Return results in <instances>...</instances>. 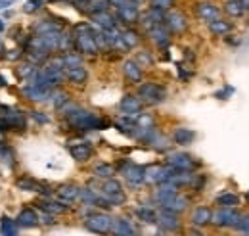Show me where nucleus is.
I'll use <instances>...</instances> for the list:
<instances>
[{
  "label": "nucleus",
  "instance_id": "nucleus-41",
  "mask_svg": "<svg viewBox=\"0 0 249 236\" xmlns=\"http://www.w3.org/2000/svg\"><path fill=\"white\" fill-rule=\"evenodd\" d=\"M171 6H173V0H152V8H154V10H159V12L169 10Z\"/></svg>",
  "mask_w": 249,
  "mask_h": 236
},
{
  "label": "nucleus",
  "instance_id": "nucleus-52",
  "mask_svg": "<svg viewBox=\"0 0 249 236\" xmlns=\"http://www.w3.org/2000/svg\"><path fill=\"white\" fill-rule=\"evenodd\" d=\"M134 2H142V0H134Z\"/></svg>",
  "mask_w": 249,
  "mask_h": 236
},
{
  "label": "nucleus",
  "instance_id": "nucleus-29",
  "mask_svg": "<svg viewBox=\"0 0 249 236\" xmlns=\"http://www.w3.org/2000/svg\"><path fill=\"white\" fill-rule=\"evenodd\" d=\"M23 94H25L29 100H35V102H44V100L50 96V92L38 89V87H35V85H31V83L23 87Z\"/></svg>",
  "mask_w": 249,
  "mask_h": 236
},
{
  "label": "nucleus",
  "instance_id": "nucleus-4",
  "mask_svg": "<svg viewBox=\"0 0 249 236\" xmlns=\"http://www.w3.org/2000/svg\"><path fill=\"white\" fill-rule=\"evenodd\" d=\"M138 98L146 104H161L167 98V90L157 83H144L138 89Z\"/></svg>",
  "mask_w": 249,
  "mask_h": 236
},
{
  "label": "nucleus",
  "instance_id": "nucleus-40",
  "mask_svg": "<svg viewBox=\"0 0 249 236\" xmlns=\"http://www.w3.org/2000/svg\"><path fill=\"white\" fill-rule=\"evenodd\" d=\"M40 6H42V0H27L25 6H23V12L25 14H35L36 10H40Z\"/></svg>",
  "mask_w": 249,
  "mask_h": 236
},
{
  "label": "nucleus",
  "instance_id": "nucleus-44",
  "mask_svg": "<svg viewBox=\"0 0 249 236\" xmlns=\"http://www.w3.org/2000/svg\"><path fill=\"white\" fill-rule=\"evenodd\" d=\"M232 92H234V89H232V87H228V89L217 92V98L218 100H226V96H228V94H232Z\"/></svg>",
  "mask_w": 249,
  "mask_h": 236
},
{
  "label": "nucleus",
  "instance_id": "nucleus-24",
  "mask_svg": "<svg viewBox=\"0 0 249 236\" xmlns=\"http://www.w3.org/2000/svg\"><path fill=\"white\" fill-rule=\"evenodd\" d=\"M178 192H177V186L173 182H165V184H159V190L156 192V200L159 204H165L167 200L175 198Z\"/></svg>",
  "mask_w": 249,
  "mask_h": 236
},
{
  "label": "nucleus",
  "instance_id": "nucleus-49",
  "mask_svg": "<svg viewBox=\"0 0 249 236\" xmlns=\"http://www.w3.org/2000/svg\"><path fill=\"white\" fill-rule=\"evenodd\" d=\"M0 31H4V21L0 20Z\"/></svg>",
  "mask_w": 249,
  "mask_h": 236
},
{
  "label": "nucleus",
  "instance_id": "nucleus-3",
  "mask_svg": "<svg viewBox=\"0 0 249 236\" xmlns=\"http://www.w3.org/2000/svg\"><path fill=\"white\" fill-rule=\"evenodd\" d=\"M85 227L90 233H96V235H107L113 227V219L106 213H90L85 219Z\"/></svg>",
  "mask_w": 249,
  "mask_h": 236
},
{
  "label": "nucleus",
  "instance_id": "nucleus-36",
  "mask_svg": "<svg viewBox=\"0 0 249 236\" xmlns=\"http://www.w3.org/2000/svg\"><path fill=\"white\" fill-rule=\"evenodd\" d=\"M123 35V42L126 44V48H134V46H138V42H140V37H138V33L132 29H126L121 33Z\"/></svg>",
  "mask_w": 249,
  "mask_h": 236
},
{
  "label": "nucleus",
  "instance_id": "nucleus-11",
  "mask_svg": "<svg viewBox=\"0 0 249 236\" xmlns=\"http://www.w3.org/2000/svg\"><path fill=\"white\" fill-rule=\"evenodd\" d=\"M117 16H119V20H121L123 23H126V25L136 23V21H138V18H140L136 2H134V0H124L123 4L117 8Z\"/></svg>",
  "mask_w": 249,
  "mask_h": 236
},
{
  "label": "nucleus",
  "instance_id": "nucleus-27",
  "mask_svg": "<svg viewBox=\"0 0 249 236\" xmlns=\"http://www.w3.org/2000/svg\"><path fill=\"white\" fill-rule=\"evenodd\" d=\"M111 231H113V236H134V229L128 219H115Z\"/></svg>",
  "mask_w": 249,
  "mask_h": 236
},
{
  "label": "nucleus",
  "instance_id": "nucleus-20",
  "mask_svg": "<svg viewBox=\"0 0 249 236\" xmlns=\"http://www.w3.org/2000/svg\"><path fill=\"white\" fill-rule=\"evenodd\" d=\"M150 33V37L154 39V42H156L159 48H165L167 44H169V29H167V25L165 23H161V25H156L152 31H148Z\"/></svg>",
  "mask_w": 249,
  "mask_h": 236
},
{
  "label": "nucleus",
  "instance_id": "nucleus-19",
  "mask_svg": "<svg viewBox=\"0 0 249 236\" xmlns=\"http://www.w3.org/2000/svg\"><path fill=\"white\" fill-rule=\"evenodd\" d=\"M81 196V188L75 184H65L62 188H58V198L62 200L63 204H71Z\"/></svg>",
  "mask_w": 249,
  "mask_h": 236
},
{
  "label": "nucleus",
  "instance_id": "nucleus-10",
  "mask_svg": "<svg viewBox=\"0 0 249 236\" xmlns=\"http://www.w3.org/2000/svg\"><path fill=\"white\" fill-rule=\"evenodd\" d=\"M123 169V175L126 178V182L130 186H140L144 180H146V169L140 167V165H134V163H123L121 165Z\"/></svg>",
  "mask_w": 249,
  "mask_h": 236
},
{
  "label": "nucleus",
  "instance_id": "nucleus-25",
  "mask_svg": "<svg viewBox=\"0 0 249 236\" xmlns=\"http://www.w3.org/2000/svg\"><path fill=\"white\" fill-rule=\"evenodd\" d=\"M194 138H196V133H194L192 129H186V127H178V129L175 131V135H173V140H175L177 144H180V146L192 144Z\"/></svg>",
  "mask_w": 249,
  "mask_h": 236
},
{
  "label": "nucleus",
  "instance_id": "nucleus-15",
  "mask_svg": "<svg viewBox=\"0 0 249 236\" xmlns=\"http://www.w3.org/2000/svg\"><path fill=\"white\" fill-rule=\"evenodd\" d=\"M16 186H18L19 190H25V192H40V194H48L46 186L40 184L38 180H35V178H31V177L18 178V180H16Z\"/></svg>",
  "mask_w": 249,
  "mask_h": 236
},
{
  "label": "nucleus",
  "instance_id": "nucleus-45",
  "mask_svg": "<svg viewBox=\"0 0 249 236\" xmlns=\"http://www.w3.org/2000/svg\"><path fill=\"white\" fill-rule=\"evenodd\" d=\"M33 118L36 119L38 123H48V118H46V116H42L40 112H35V114H33Z\"/></svg>",
  "mask_w": 249,
  "mask_h": 236
},
{
  "label": "nucleus",
  "instance_id": "nucleus-12",
  "mask_svg": "<svg viewBox=\"0 0 249 236\" xmlns=\"http://www.w3.org/2000/svg\"><path fill=\"white\" fill-rule=\"evenodd\" d=\"M119 110L123 112L126 118L136 119V116H138V114H140V110H142V100H140L138 96L126 94L123 100H121V104H119Z\"/></svg>",
  "mask_w": 249,
  "mask_h": 236
},
{
  "label": "nucleus",
  "instance_id": "nucleus-21",
  "mask_svg": "<svg viewBox=\"0 0 249 236\" xmlns=\"http://www.w3.org/2000/svg\"><path fill=\"white\" fill-rule=\"evenodd\" d=\"M16 223H18L19 227L31 229V227H36V225H38V215H36V211H33V209H23V211H19Z\"/></svg>",
  "mask_w": 249,
  "mask_h": 236
},
{
  "label": "nucleus",
  "instance_id": "nucleus-2",
  "mask_svg": "<svg viewBox=\"0 0 249 236\" xmlns=\"http://www.w3.org/2000/svg\"><path fill=\"white\" fill-rule=\"evenodd\" d=\"M98 33L89 25V23H79L75 29H73V44L79 52L83 54H98L100 52V46H98V40H96Z\"/></svg>",
  "mask_w": 249,
  "mask_h": 236
},
{
  "label": "nucleus",
  "instance_id": "nucleus-48",
  "mask_svg": "<svg viewBox=\"0 0 249 236\" xmlns=\"http://www.w3.org/2000/svg\"><path fill=\"white\" fill-rule=\"evenodd\" d=\"M240 2H242V6H244V10L248 12V10H249V0H240Z\"/></svg>",
  "mask_w": 249,
  "mask_h": 236
},
{
  "label": "nucleus",
  "instance_id": "nucleus-39",
  "mask_svg": "<svg viewBox=\"0 0 249 236\" xmlns=\"http://www.w3.org/2000/svg\"><path fill=\"white\" fill-rule=\"evenodd\" d=\"M63 58V65H65V69L67 67H77V65H83V58L79 56V54H73V52H67Z\"/></svg>",
  "mask_w": 249,
  "mask_h": 236
},
{
  "label": "nucleus",
  "instance_id": "nucleus-1",
  "mask_svg": "<svg viewBox=\"0 0 249 236\" xmlns=\"http://www.w3.org/2000/svg\"><path fill=\"white\" fill-rule=\"evenodd\" d=\"M65 116H67V123L77 131H100V129L109 127V123L106 119L98 118L96 114L81 110V108H75Z\"/></svg>",
  "mask_w": 249,
  "mask_h": 236
},
{
  "label": "nucleus",
  "instance_id": "nucleus-7",
  "mask_svg": "<svg viewBox=\"0 0 249 236\" xmlns=\"http://www.w3.org/2000/svg\"><path fill=\"white\" fill-rule=\"evenodd\" d=\"M242 215L234 207H220L218 211L213 213V223L218 227H236L240 223Z\"/></svg>",
  "mask_w": 249,
  "mask_h": 236
},
{
  "label": "nucleus",
  "instance_id": "nucleus-42",
  "mask_svg": "<svg viewBox=\"0 0 249 236\" xmlns=\"http://www.w3.org/2000/svg\"><path fill=\"white\" fill-rule=\"evenodd\" d=\"M236 229L249 236V215H242V219H240V223L236 225Z\"/></svg>",
  "mask_w": 249,
  "mask_h": 236
},
{
  "label": "nucleus",
  "instance_id": "nucleus-35",
  "mask_svg": "<svg viewBox=\"0 0 249 236\" xmlns=\"http://www.w3.org/2000/svg\"><path fill=\"white\" fill-rule=\"evenodd\" d=\"M0 233L2 236H16L18 235V229H16V223L8 217H2V223H0Z\"/></svg>",
  "mask_w": 249,
  "mask_h": 236
},
{
  "label": "nucleus",
  "instance_id": "nucleus-9",
  "mask_svg": "<svg viewBox=\"0 0 249 236\" xmlns=\"http://www.w3.org/2000/svg\"><path fill=\"white\" fill-rule=\"evenodd\" d=\"M175 175V169L171 167H161V165H152L146 169V180L156 182V184H165L171 182V178Z\"/></svg>",
  "mask_w": 249,
  "mask_h": 236
},
{
  "label": "nucleus",
  "instance_id": "nucleus-34",
  "mask_svg": "<svg viewBox=\"0 0 249 236\" xmlns=\"http://www.w3.org/2000/svg\"><path fill=\"white\" fill-rule=\"evenodd\" d=\"M94 175L98 178H113L115 175V167L113 165H109V163H100V165H96V169H94Z\"/></svg>",
  "mask_w": 249,
  "mask_h": 236
},
{
  "label": "nucleus",
  "instance_id": "nucleus-28",
  "mask_svg": "<svg viewBox=\"0 0 249 236\" xmlns=\"http://www.w3.org/2000/svg\"><path fill=\"white\" fill-rule=\"evenodd\" d=\"M157 223L165 229V231H177L178 229V219H177V213H169V211H163L159 217H157Z\"/></svg>",
  "mask_w": 249,
  "mask_h": 236
},
{
  "label": "nucleus",
  "instance_id": "nucleus-43",
  "mask_svg": "<svg viewBox=\"0 0 249 236\" xmlns=\"http://www.w3.org/2000/svg\"><path fill=\"white\" fill-rule=\"evenodd\" d=\"M52 98H54L52 102H54V106H56V108H60L62 104L67 102V96H65L63 92H54V94H52Z\"/></svg>",
  "mask_w": 249,
  "mask_h": 236
},
{
  "label": "nucleus",
  "instance_id": "nucleus-26",
  "mask_svg": "<svg viewBox=\"0 0 249 236\" xmlns=\"http://www.w3.org/2000/svg\"><path fill=\"white\" fill-rule=\"evenodd\" d=\"M94 23L100 27L102 31H109V29H115V18L109 16L107 12H100V14H94L92 16Z\"/></svg>",
  "mask_w": 249,
  "mask_h": 236
},
{
  "label": "nucleus",
  "instance_id": "nucleus-8",
  "mask_svg": "<svg viewBox=\"0 0 249 236\" xmlns=\"http://www.w3.org/2000/svg\"><path fill=\"white\" fill-rule=\"evenodd\" d=\"M167 161H169V167H171V169H175V171H186V173H190V171L196 167L194 157H192V156H188V154H182V152L171 154Z\"/></svg>",
  "mask_w": 249,
  "mask_h": 236
},
{
  "label": "nucleus",
  "instance_id": "nucleus-18",
  "mask_svg": "<svg viewBox=\"0 0 249 236\" xmlns=\"http://www.w3.org/2000/svg\"><path fill=\"white\" fill-rule=\"evenodd\" d=\"M192 223H194L196 227H203V225L213 223V213H211V209L205 206L197 207V209L192 213Z\"/></svg>",
  "mask_w": 249,
  "mask_h": 236
},
{
  "label": "nucleus",
  "instance_id": "nucleus-37",
  "mask_svg": "<svg viewBox=\"0 0 249 236\" xmlns=\"http://www.w3.org/2000/svg\"><path fill=\"white\" fill-rule=\"evenodd\" d=\"M60 27L56 25V23H52V21H48V20H42V21H38L36 25H35V33L36 35H44V33H50V31H58Z\"/></svg>",
  "mask_w": 249,
  "mask_h": 236
},
{
  "label": "nucleus",
  "instance_id": "nucleus-46",
  "mask_svg": "<svg viewBox=\"0 0 249 236\" xmlns=\"http://www.w3.org/2000/svg\"><path fill=\"white\" fill-rule=\"evenodd\" d=\"M16 0H0V10H4V8H8V6H12Z\"/></svg>",
  "mask_w": 249,
  "mask_h": 236
},
{
  "label": "nucleus",
  "instance_id": "nucleus-30",
  "mask_svg": "<svg viewBox=\"0 0 249 236\" xmlns=\"http://www.w3.org/2000/svg\"><path fill=\"white\" fill-rule=\"evenodd\" d=\"M38 206L42 211H46V213H50V215H60V213H65L67 211V206H63L60 202H52V200H42V202H38Z\"/></svg>",
  "mask_w": 249,
  "mask_h": 236
},
{
  "label": "nucleus",
  "instance_id": "nucleus-6",
  "mask_svg": "<svg viewBox=\"0 0 249 236\" xmlns=\"http://www.w3.org/2000/svg\"><path fill=\"white\" fill-rule=\"evenodd\" d=\"M25 116L18 110H6V114L0 118V131H25Z\"/></svg>",
  "mask_w": 249,
  "mask_h": 236
},
{
  "label": "nucleus",
  "instance_id": "nucleus-31",
  "mask_svg": "<svg viewBox=\"0 0 249 236\" xmlns=\"http://www.w3.org/2000/svg\"><path fill=\"white\" fill-rule=\"evenodd\" d=\"M230 29H232V27H230V23H228L226 20H220V18L209 23V31H211L213 35H217V37H224V35H228Z\"/></svg>",
  "mask_w": 249,
  "mask_h": 236
},
{
  "label": "nucleus",
  "instance_id": "nucleus-14",
  "mask_svg": "<svg viewBox=\"0 0 249 236\" xmlns=\"http://www.w3.org/2000/svg\"><path fill=\"white\" fill-rule=\"evenodd\" d=\"M196 14H197L199 20L209 21V23L215 21V20H218V8L215 6V4H211V2H201V4H197Z\"/></svg>",
  "mask_w": 249,
  "mask_h": 236
},
{
  "label": "nucleus",
  "instance_id": "nucleus-23",
  "mask_svg": "<svg viewBox=\"0 0 249 236\" xmlns=\"http://www.w3.org/2000/svg\"><path fill=\"white\" fill-rule=\"evenodd\" d=\"M163 206V211H169V213H180V211H184L188 206V200L184 196H175V198H171V200H167L165 204H161Z\"/></svg>",
  "mask_w": 249,
  "mask_h": 236
},
{
  "label": "nucleus",
  "instance_id": "nucleus-32",
  "mask_svg": "<svg viewBox=\"0 0 249 236\" xmlns=\"http://www.w3.org/2000/svg\"><path fill=\"white\" fill-rule=\"evenodd\" d=\"M217 204L222 207H236L240 204V196L232 192H222L220 196H217Z\"/></svg>",
  "mask_w": 249,
  "mask_h": 236
},
{
  "label": "nucleus",
  "instance_id": "nucleus-47",
  "mask_svg": "<svg viewBox=\"0 0 249 236\" xmlns=\"http://www.w3.org/2000/svg\"><path fill=\"white\" fill-rule=\"evenodd\" d=\"M140 59H142V61H146V63H152V58H150L148 54H142V56H140Z\"/></svg>",
  "mask_w": 249,
  "mask_h": 236
},
{
  "label": "nucleus",
  "instance_id": "nucleus-16",
  "mask_svg": "<svg viewBox=\"0 0 249 236\" xmlns=\"http://www.w3.org/2000/svg\"><path fill=\"white\" fill-rule=\"evenodd\" d=\"M69 154L73 156V159L77 161H87L90 159L92 156V146L89 142H77V144H71L69 146Z\"/></svg>",
  "mask_w": 249,
  "mask_h": 236
},
{
  "label": "nucleus",
  "instance_id": "nucleus-33",
  "mask_svg": "<svg viewBox=\"0 0 249 236\" xmlns=\"http://www.w3.org/2000/svg\"><path fill=\"white\" fill-rule=\"evenodd\" d=\"M224 10H226V14L232 16V18H242V16L246 14V10H244V6H242L240 0H228V2L224 4Z\"/></svg>",
  "mask_w": 249,
  "mask_h": 236
},
{
  "label": "nucleus",
  "instance_id": "nucleus-22",
  "mask_svg": "<svg viewBox=\"0 0 249 236\" xmlns=\"http://www.w3.org/2000/svg\"><path fill=\"white\" fill-rule=\"evenodd\" d=\"M63 75L71 81V83H75V85H83L85 81H87V69L83 67V65H77V67H67L65 71H63Z\"/></svg>",
  "mask_w": 249,
  "mask_h": 236
},
{
  "label": "nucleus",
  "instance_id": "nucleus-17",
  "mask_svg": "<svg viewBox=\"0 0 249 236\" xmlns=\"http://www.w3.org/2000/svg\"><path fill=\"white\" fill-rule=\"evenodd\" d=\"M123 71H124V77L130 83H140V79H142V67L138 65V61L126 59L123 63Z\"/></svg>",
  "mask_w": 249,
  "mask_h": 236
},
{
  "label": "nucleus",
  "instance_id": "nucleus-51",
  "mask_svg": "<svg viewBox=\"0 0 249 236\" xmlns=\"http://www.w3.org/2000/svg\"><path fill=\"white\" fill-rule=\"evenodd\" d=\"M0 142H2V135H0Z\"/></svg>",
  "mask_w": 249,
  "mask_h": 236
},
{
  "label": "nucleus",
  "instance_id": "nucleus-5",
  "mask_svg": "<svg viewBox=\"0 0 249 236\" xmlns=\"http://www.w3.org/2000/svg\"><path fill=\"white\" fill-rule=\"evenodd\" d=\"M102 196L109 202V206H121L124 204V192H123V186L119 180L115 178H107L102 186Z\"/></svg>",
  "mask_w": 249,
  "mask_h": 236
},
{
  "label": "nucleus",
  "instance_id": "nucleus-13",
  "mask_svg": "<svg viewBox=\"0 0 249 236\" xmlns=\"http://www.w3.org/2000/svg\"><path fill=\"white\" fill-rule=\"evenodd\" d=\"M165 25L167 29L173 31V33H180V31L186 29V18L180 14V12H169L165 16Z\"/></svg>",
  "mask_w": 249,
  "mask_h": 236
},
{
  "label": "nucleus",
  "instance_id": "nucleus-50",
  "mask_svg": "<svg viewBox=\"0 0 249 236\" xmlns=\"http://www.w3.org/2000/svg\"><path fill=\"white\" fill-rule=\"evenodd\" d=\"M246 198H248V200H249V192H248V194H246Z\"/></svg>",
  "mask_w": 249,
  "mask_h": 236
},
{
  "label": "nucleus",
  "instance_id": "nucleus-38",
  "mask_svg": "<svg viewBox=\"0 0 249 236\" xmlns=\"http://www.w3.org/2000/svg\"><path fill=\"white\" fill-rule=\"evenodd\" d=\"M136 215L142 219V221H146V223H157V215L154 209H150V207H140L138 211H136Z\"/></svg>",
  "mask_w": 249,
  "mask_h": 236
}]
</instances>
